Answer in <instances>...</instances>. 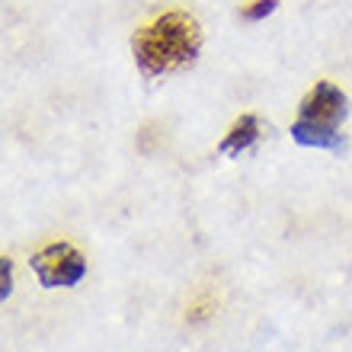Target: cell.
Wrapping results in <instances>:
<instances>
[{"mask_svg": "<svg viewBox=\"0 0 352 352\" xmlns=\"http://www.w3.org/2000/svg\"><path fill=\"white\" fill-rule=\"evenodd\" d=\"M272 10H276V0H253L250 7L243 10V19H247V23H256V19L269 16Z\"/></svg>", "mask_w": 352, "mask_h": 352, "instance_id": "cell-5", "label": "cell"}, {"mask_svg": "<svg viewBox=\"0 0 352 352\" xmlns=\"http://www.w3.org/2000/svg\"><path fill=\"white\" fill-rule=\"evenodd\" d=\"M260 138V119L256 116H241V119L231 125V131L224 135L221 141V154H243L250 151Z\"/></svg>", "mask_w": 352, "mask_h": 352, "instance_id": "cell-4", "label": "cell"}, {"mask_svg": "<svg viewBox=\"0 0 352 352\" xmlns=\"http://www.w3.org/2000/svg\"><path fill=\"white\" fill-rule=\"evenodd\" d=\"M32 272L45 288H71L87 272V260L71 243H48L32 256Z\"/></svg>", "mask_w": 352, "mask_h": 352, "instance_id": "cell-3", "label": "cell"}, {"mask_svg": "<svg viewBox=\"0 0 352 352\" xmlns=\"http://www.w3.org/2000/svg\"><path fill=\"white\" fill-rule=\"evenodd\" d=\"M346 112H349L346 93L336 84L320 80V84L301 100V112H298L295 125H292V138H295L298 144H305V148L343 151L340 125H343Z\"/></svg>", "mask_w": 352, "mask_h": 352, "instance_id": "cell-2", "label": "cell"}, {"mask_svg": "<svg viewBox=\"0 0 352 352\" xmlns=\"http://www.w3.org/2000/svg\"><path fill=\"white\" fill-rule=\"evenodd\" d=\"M199 45H202L199 26L183 10L157 16L154 23L138 29V36L131 42L135 61H138L144 77H157L167 74V71H176V67H186L199 55Z\"/></svg>", "mask_w": 352, "mask_h": 352, "instance_id": "cell-1", "label": "cell"}]
</instances>
